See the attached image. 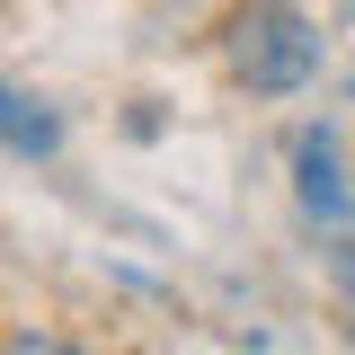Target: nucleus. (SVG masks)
Returning a JSON list of instances; mask_svg holds the SVG:
<instances>
[{
  "mask_svg": "<svg viewBox=\"0 0 355 355\" xmlns=\"http://www.w3.org/2000/svg\"><path fill=\"white\" fill-rule=\"evenodd\" d=\"M222 62L249 98H293L320 71V27H311L293 0H240L231 27H222Z\"/></svg>",
  "mask_w": 355,
  "mask_h": 355,
  "instance_id": "f257e3e1",
  "label": "nucleus"
},
{
  "mask_svg": "<svg viewBox=\"0 0 355 355\" xmlns=\"http://www.w3.org/2000/svg\"><path fill=\"white\" fill-rule=\"evenodd\" d=\"M302 205H311V214H347V187H338L329 142H302Z\"/></svg>",
  "mask_w": 355,
  "mask_h": 355,
  "instance_id": "f03ea898",
  "label": "nucleus"
},
{
  "mask_svg": "<svg viewBox=\"0 0 355 355\" xmlns=\"http://www.w3.org/2000/svg\"><path fill=\"white\" fill-rule=\"evenodd\" d=\"M44 98H27V89H9V151L27 160V151H53V116H36Z\"/></svg>",
  "mask_w": 355,
  "mask_h": 355,
  "instance_id": "7ed1b4c3",
  "label": "nucleus"
},
{
  "mask_svg": "<svg viewBox=\"0 0 355 355\" xmlns=\"http://www.w3.org/2000/svg\"><path fill=\"white\" fill-rule=\"evenodd\" d=\"M0 355H89V347L53 338V329H9V347H0Z\"/></svg>",
  "mask_w": 355,
  "mask_h": 355,
  "instance_id": "20e7f679",
  "label": "nucleus"
}]
</instances>
